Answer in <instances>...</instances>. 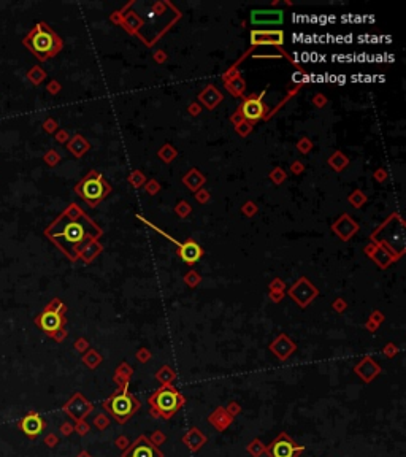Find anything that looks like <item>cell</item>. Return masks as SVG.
I'll return each instance as SVG.
<instances>
[{"instance_id": "cell-1", "label": "cell", "mask_w": 406, "mask_h": 457, "mask_svg": "<svg viewBox=\"0 0 406 457\" xmlns=\"http://www.w3.org/2000/svg\"><path fill=\"white\" fill-rule=\"evenodd\" d=\"M91 227L92 224L84 218V214H81L76 208L72 207L67 211H64L61 216H58L56 221H53L44 229V235L56 246L61 248L67 256L75 259L76 249L87 238L89 229Z\"/></svg>"}, {"instance_id": "cell-2", "label": "cell", "mask_w": 406, "mask_h": 457, "mask_svg": "<svg viewBox=\"0 0 406 457\" xmlns=\"http://www.w3.org/2000/svg\"><path fill=\"white\" fill-rule=\"evenodd\" d=\"M22 44L37 57L38 61H46L59 53L62 41L49 29L46 22H37L27 35L22 38Z\"/></svg>"}, {"instance_id": "cell-3", "label": "cell", "mask_w": 406, "mask_h": 457, "mask_svg": "<svg viewBox=\"0 0 406 457\" xmlns=\"http://www.w3.org/2000/svg\"><path fill=\"white\" fill-rule=\"evenodd\" d=\"M149 403L157 413H161L165 418H170L183 405V397L179 395V392L172 389V387H164V389L157 391L149 398Z\"/></svg>"}, {"instance_id": "cell-4", "label": "cell", "mask_w": 406, "mask_h": 457, "mask_svg": "<svg viewBox=\"0 0 406 457\" xmlns=\"http://www.w3.org/2000/svg\"><path fill=\"white\" fill-rule=\"evenodd\" d=\"M138 402L135 400L129 392L116 394L108 398V402L105 403V408L111 413V416L115 418L118 422L127 421L135 411L138 408Z\"/></svg>"}, {"instance_id": "cell-5", "label": "cell", "mask_w": 406, "mask_h": 457, "mask_svg": "<svg viewBox=\"0 0 406 457\" xmlns=\"http://www.w3.org/2000/svg\"><path fill=\"white\" fill-rule=\"evenodd\" d=\"M76 192L80 194L86 202L95 203L105 196L107 191H105V185H104V181L100 179V176L91 173L76 186Z\"/></svg>"}, {"instance_id": "cell-6", "label": "cell", "mask_w": 406, "mask_h": 457, "mask_svg": "<svg viewBox=\"0 0 406 457\" xmlns=\"http://www.w3.org/2000/svg\"><path fill=\"white\" fill-rule=\"evenodd\" d=\"M301 451H303V448L297 446V444L292 440H289L286 435H281L279 438H276L268 448V452L272 457H297Z\"/></svg>"}, {"instance_id": "cell-7", "label": "cell", "mask_w": 406, "mask_h": 457, "mask_svg": "<svg viewBox=\"0 0 406 457\" xmlns=\"http://www.w3.org/2000/svg\"><path fill=\"white\" fill-rule=\"evenodd\" d=\"M37 324L41 327V330H44L46 334H56L62 329L64 324V317L59 311H54L51 308L44 310L38 317H37Z\"/></svg>"}, {"instance_id": "cell-8", "label": "cell", "mask_w": 406, "mask_h": 457, "mask_svg": "<svg viewBox=\"0 0 406 457\" xmlns=\"http://www.w3.org/2000/svg\"><path fill=\"white\" fill-rule=\"evenodd\" d=\"M21 429H22V432L26 433V435H29V437H37V435H40V433L43 432V429H44V422H43V419H41L40 415H37V413H29L27 416L22 418V421H21Z\"/></svg>"}, {"instance_id": "cell-9", "label": "cell", "mask_w": 406, "mask_h": 457, "mask_svg": "<svg viewBox=\"0 0 406 457\" xmlns=\"http://www.w3.org/2000/svg\"><path fill=\"white\" fill-rule=\"evenodd\" d=\"M264 96V94H262ZM262 96L257 99H247L243 104V116L249 121H259L265 113Z\"/></svg>"}, {"instance_id": "cell-10", "label": "cell", "mask_w": 406, "mask_h": 457, "mask_svg": "<svg viewBox=\"0 0 406 457\" xmlns=\"http://www.w3.org/2000/svg\"><path fill=\"white\" fill-rule=\"evenodd\" d=\"M124 457H162V455L153 444H149L144 438H140L135 443V446L129 451V454H126Z\"/></svg>"}, {"instance_id": "cell-11", "label": "cell", "mask_w": 406, "mask_h": 457, "mask_svg": "<svg viewBox=\"0 0 406 457\" xmlns=\"http://www.w3.org/2000/svg\"><path fill=\"white\" fill-rule=\"evenodd\" d=\"M179 246V254H181V259L184 262H187V264H195V262L201 257V248L192 242V240H189V242L186 243H178Z\"/></svg>"}, {"instance_id": "cell-12", "label": "cell", "mask_w": 406, "mask_h": 457, "mask_svg": "<svg viewBox=\"0 0 406 457\" xmlns=\"http://www.w3.org/2000/svg\"><path fill=\"white\" fill-rule=\"evenodd\" d=\"M252 15L262 19H256L252 22H259V24H264L267 21L268 24H278V22H283V11H252Z\"/></svg>"}, {"instance_id": "cell-13", "label": "cell", "mask_w": 406, "mask_h": 457, "mask_svg": "<svg viewBox=\"0 0 406 457\" xmlns=\"http://www.w3.org/2000/svg\"><path fill=\"white\" fill-rule=\"evenodd\" d=\"M44 78H46V73H44L38 65L32 67L30 70L27 72V79H29V81H30L33 86H38Z\"/></svg>"}, {"instance_id": "cell-14", "label": "cell", "mask_w": 406, "mask_h": 457, "mask_svg": "<svg viewBox=\"0 0 406 457\" xmlns=\"http://www.w3.org/2000/svg\"><path fill=\"white\" fill-rule=\"evenodd\" d=\"M43 159H44V162H46V164H49L51 167H54L56 164H58V162H59V156H58V154H56V151H53V150H51V151H48V154H46V156H44Z\"/></svg>"}, {"instance_id": "cell-15", "label": "cell", "mask_w": 406, "mask_h": 457, "mask_svg": "<svg viewBox=\"0 0 406 457\" xmlns=\"http://www.w3.org/2000/svg\"><path fill=\"white\" fill-rule=\"evenodd\" d=\"M43 129L46 130V132H53L56 129V122L53 119H46V121L43 122Z\"/></svg>"}, {"instance_id": "cell-16", "label": "cell", "mask_w": 406, "mask_h": 457, "mask_svg": "<svg viewBox=\"0 0 406 457\" xmlns=\"http://www.w3.org/2000/svg\"><path fill=\"white\" fill-rule=\"evenodd\" d=\"M48 90H49L51 94H56V93L59 90V84L56 83V81H51V83L48 84Z\"/></svg>"}, {"instance_id": "cell-17", "label": "cell", "mask_w": 406, "mask_h": 457, "mask_svg": "<svg viewBox=\"0 0 406 457\" xmlns=\"http://www.w3.org/2000/svg\"><path fill=\"white\" fill-rule=\"evenodd\" d=\"M59 142H65V133L64 132L59 133Z\"/></svg>"}]
</instances>
